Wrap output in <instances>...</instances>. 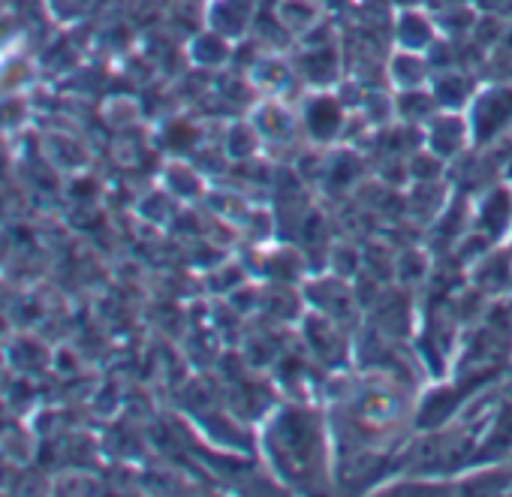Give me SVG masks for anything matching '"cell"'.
Returning a JSON list of instances; mask_svg holds the SVG:
<instances>
[]
</instances>
